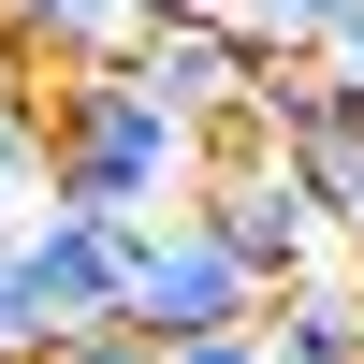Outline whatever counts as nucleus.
<instances>
[{"mask_svg":"<svg viewBox=\"0 0 364 364\" xmlns=\"http://www.w3.org/2000/svg\"><path fill=\"white\" fill-rule=\"evenodd\" d=\"M44 102V190L102 204V219H175L204 190V117H175L132 58H73V73H29Z\"/></svg>","mask_w":364,"mask_h":364,"instance_id":"obj_1","label":"nucleus"},{"mask_svg":"<svg viewBox=\"0 0 364 364\" xmlns=\"http://www.w3.org/2000/svg\"><path fill=\"white\" fill-rule=\"evenodd\" d=\"M73 321H132V219L102 204H29L15 262H0V364H44Z\"/></svg>","mask_w":364,"mask_h":364,"instance_id":"obj_2","label":"nucleus"},{"mask_svg":"<svg viewBox=\"0 0 364 364\" xmlns=\"http://www.w3.org/2000/svg\"><path fill=\"white\" fill-rule=\"evenodd\" d=\"M132 321H146L161 350H175V336H219V321H262V277L175 204V219H132Z\"/></svg>","mask_w":364,"mask_h":364,"instance_id":"obj_3","label":"nucleus"},{"mask_svg":"<svg viewBox=\"0 0 364 364\" xmlns=\"http://www.w3.org/2000/svg\"><path fill=\"white\" fill-rule=\"evenodd\" d=\"M132 73L161 87L175 117H204V132H219V117H233V102L262 87V44H248V29L219 15V0H204V15H146V44H132Z\"/></svg>","mask_w":364,"mask_h":364,"instance_id":"obj_4","label":"nucleus"},{"mask_svg":"<svg viewBox=\"0 0 364 364\" xmlns=\"http://www.w3.org/2000/svg\"><path fill=\"white\" fill-rule=\"evenodd\" d=\"M0 44L29 73H73V58H132L146 44V0H0Z\"/></svg>","mask_w":364,"mask_h":364,"instance_id":"obj_5","label":"nucleus"},{"mask_svg":"<svg viewBox=\"0 0 364 364\" xmlns=\"http://www.w3.org/2000/svg\"><path fill=\"white\" fill-rule=\"evenodd\" d=\"M262 336H277L291 364H364V262H350V277L306 262L291 291H262Z\"/></svg>","mask_w":364,"mask_h":364,"instance_id":"obj_6","label":"nucleus"},{"mask_svg":"<svg viewBox=\"0 0 364 364\" xmlns=\"http://www.w3.org/2000/svg\"><path fill=\"white\" fill-rule=\"evenodd\" d=\"M219 15L248 29V44H277V58H321V44H336V15H350V0H219Z\"/></svg>","mask_w":364,"mask_h":364,"instance_id":"obj_7","label":"nucleus"},{"mask_svg":"<svg viewBox=\"0 0 364 364\" xmlns=\"http://www.w3.org/2000/svg\"><path fill=\"white\" fill-rule=\"evenodd\" d=\"M44 364H161V336H146V321H73Z\"/></svg>","mask_w":364,"mask_h":364,"instance_id":"obj_8","label":"nucleus"},{"mask_svg":"<svg viewBox=\"0 0 364 364\" xmlns=\"http://www.w3.org/2000/svg\"><path fill=\"white\" fill-rule=\"evenodd\" d=\"M161 364H277V336H262V321H219V336H175Z\"/></svg>","mask_w":364,"mask_h":364,"instance_id":"obj_9","label":"nucleus"},{"mask_svg":"<svg viewBox=\"0 0 364 364\" xmlns=\"http://www.w3.org/2000/svg\"><path fill=\"white\" fill-rule=\"evenodd\" d=\"M321 73H336V87H364V0L336 15V44H321Z\"/></svg>","mask_w":364,"mask_h":364,"instance_id":"obj_10","label":"nucleus"},{"mask_svg":"<svg viewBox=\"0 0 364 364\" xmlns=\"http://www.w3.org/2000/svg\"><path fill=\"white\" fill-rule=\"evenodd\" d=\"M15 233H29V190H0V262H15Z\"/></svg>","mask_w":364,"mask_h":364,"instance_id":"obj_11","label":"nucleus"},{"mask_svg":"<svg viewBox=\"0 0 364 364\" xmlns=\"http://www.w3.org/2000/svg\"><path fill=\"white\" fill-rule=\"evenodd\" d=\"M146 15H204V0H146Z\"/></svg>","mask_w":364,"mask_h":364,"instance_id":"obj_12","label":"nucleus"},{"mask_svg":"<svg viewBox=\"0 0 364 364\" xmlns=\"http://www.w3.org/2000/svg\"><path fill=\"white\" fill-rule=\"evenodd\" d=\"M350 262H364V219H350Z\"/></svg>","mask_w":364,"mask_h":364,"instance_id":"obj_13","label":"nucleus"},{"mask_svg":"<svg viewBox=\"0 0 364 364\" xmlns=\"http://www.w3.org/2000/svg\"><path fill=\"white\" fill-rule=\"evenodd\" d=\"M277 364H291V350H277Z\"/></svg>","mask_w":364,"mask_h":364,"instance_id":"obj_14","label":"nucleus"}]
</instances>
